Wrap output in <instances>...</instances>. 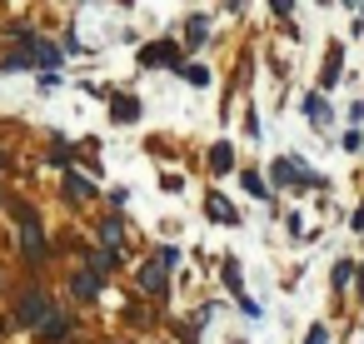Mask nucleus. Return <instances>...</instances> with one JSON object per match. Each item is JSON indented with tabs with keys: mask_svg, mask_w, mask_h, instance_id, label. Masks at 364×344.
<instances>
[{
	"mask_svg": "<svg viewBox=\"0 0 364 344\" xmlns=\"http://www.w3.org/2000/svg\"><path fill=\"white\" fill-rule=\"evenodd\" d=\"M309 120L324 125V100H319V95H309Z\"/></svg>",
	"mask_w": 364,
	"mask_h": 344,
	"instance_id": "obj_15",
	"label": "nucleus"
},
{
	"mask_svg": "<svg viewBox=\"0 0 364 344\" xmlns=\"http://www.w3.org/2000/svg\"><path fill=\"white\" fill-rule=\"evenodd\" d=\"M70 289H75V299H95V294H100V274H95V269H85V274H75V279H70Z\"/></svg>",
	"mask_w": 364,
	"mask_h": 344,
	"instance_id": "obj_5",
	"label": "nucleus"
},
{
	"mask_svg": "<svg viewBox=\"0 0 364 344\" xmlns=\"http://www.w3.org/2000/svg\"><path fill=\"white\" fill-rule=\"evenodd\" d=\"M354 225H359V230H364V210H359V215H354Z\"/></svg>",
	"mask_w": 364,
	"mask_h": 344,
	"instance_id": "obj_18",
	"label": "nucleus"
},
{
	"mask_svg": "<svg viewBox=\"0 0 364 344\" xmlns=\"http://www.w3.org/2000/svg\"><path fill=\"white\" fill-rule=\"evenodd\" d=\"M65 190H70V200H90V195H95L85 175H70V180H65Z\"/></svg>",
	"mask_w": 364,
	"mask_h": 344,
	"instance_id": "obj_10",
	"label": "nucleus"
},
{
	"mask_svg": "<svg viewBox=\"0 0 364 344\" xmlns=\"http://www.w3.org/2000/svg\"><path fill=\"white\" fill-rule=\"evenodd\" d=\"M230 165H235V155H230V145H215V150H210V170H215V175H225Z\"/></svg>",
	"mask_w": 364,
	"mask_h": 344,
	"instance_id": "obj_8",
	"label": "nucleus"
},
{
	"mask_svg": "<svg viewBox=\"0 0 364 344\" xmlns=\"http://www.w3.org/2000/svg\"><path fill=\"white\" fill-rule=\"evenodd\" d=\"M205 210H210V220H225V225L235 220V210H230V205H225L220 195H210V200H205Z\"/></svg>",
	"mask_w": 364,
	"mask_h": 344,
	"instance_id": "obj_11",
	"label": "nucleus"
},
{
	"mask_svg": "<svg viewBox=\"0 0 364 344\" xmlns=\"http://www.w3.org/2000/svg\"><path fill=\"white\" fill-rule=\"evenodd\" d=\"M110 264H115V249H105V254H95V259H90V269H95V274H105Z\"/></svg>",
	"mask_w": 364,
	"mask_h": 344,
	"instance_id": "obj_14",
	"label": "nucleus"
},
{
	"mask_svg": "<svg viewBox=\"0 0 364 344\" xmlns=\"http://www.w3.org/2000/svg\"><path fill=\"white\" fill-rule=\"evenodd\" d=\"M0 165H6V155H0Z\"/></svg>",
	"mask_w": 364,
	"mask_h": 344,
	"instance_id": "obj_19",
	"label": "nucleus"
},
{
	"mask_svg": "<svg viewBox=\"0 0 364 344\" xmlns=\"http://www.w3.org/2000/svg\"><path fill=\"white\" fill-rule=\"evenodd\" d=\"M21 249H26L31 259H46V235H41L36 220H26V230H21Z\"/></svg>",
	"mask_w": 364,
	"mask_h": 344,
	"instance_id": "obj_2",
	"label": "nucleus"
},
{
	"mask_svg": "<svg viewBox=\"0 0 364 344\" xmlns=\"http://www.w3.org/2000/svg\"><path fill=\"white\" fill-rule=\"evenodd\" d=\"M205 36H210V26H205V21H190V36H185V41H190V45H205Z\"/></svg>",
	"mask_w": 364,
	"mask_h": 344,
	"instance_id": "obj_13",
	"label": "nucleus"
},
{
	"mask_svg": "<svg viewBox=\"0 0 364 344\" xmlns=\"http://www.w3.org/2000/svg\"><path fill=\"white\" fill-rule=\"evenodd\" d=\"M100 240H105L110 249H120V240H125V225H120V220H105V225H100Z\"/></svg>",
	"mask_w": 364,
	"mask_h": 344,
	"instance_id": "obj_9",
	"label": "nucleus"
},
{
	"mask_svg": "<svg viewBox=\"0 0 364 344\" xmlns=\"http://www.w3.org/2000/svg\"><path fill=\"white\" fill-rule=\"evenodd\" d=\"M245 190H250V195H259V200H269V190H264V180H259L255 170H245Z\"/></svg>",
	"mask_w": 364,
	"mask_h": 344,
	"instance_id": "obj_12",
	"label": "nucleus"
},
{
	"mask_svg": "<svg viewBox=\"0 0 364 344\" xmlns=\"http://www.w3.org/2000/svg\"><path fill=\"white\" fill-rule=\"evenodd\" d=\"M46 309H50V299H46L41 289H36V294H26V299H21V324H36Z\"/></svg>",
	"mask_w": 364,
	"mask_h": 344,
	"instance_id": "obj_4",
	"label": "nucleus"
},
{
	"mask_svg": "<svg viewBox=\"0 0 364 344\" xmlns=\"http://www.w3.org/2000/svg\"><path fill=\"white\" fill-rule=\"evenodd\" d=\"M115 120H120V125H130V120H140V100H130V95H120V100H115Z\"/></svg>",
	"mask_w": 364,
	"mask_h": 344,
	"instance_id": "obj_7",
	"label": "nucleus"
},
{
	"mask_svg": "<svg viewBox=\"0 0 364 344\" xmlns=\"http://www.w3.org/2000/svg\"><path fill=\"white\" fill-rule=\"evenodd\" d=\"M274 16H289V0H274Z\"/></svg>",
	"mask_w": 364,
	"mask_h": 344,
	"instance_id": "obj_17",
	"label": "nucleus"
},
{
	"mask_svg": "<svg viewBox=\"0 0 364 344\" xmlns=\"http://www.w3.org/2000/svg\"><path fill=\"white\" fill-rule=\"evenodd\" d=\"M36 329H41V339H65V334H70V319H65V314L50 304V309L36 319Z\"/></svg>",
	"mask_w": 364,
	"mask_h": 344,
	"instance_id": "obj_1",
	"label": "nucleus"
},
{
	"mask_svg": "<svg viewBox=\"0 0 364 344\" xmlns=\"http://www.w3.org/2000/svg\"><path fill=\"white\" fill-rule=\"evenodd\" d=\"M165 60H180V50L175 45H145L140 50V65H165Z\"/></svg>",
	"mask_w": 364,
	"mask_h": 344,
	"instance_id": "obj_6",
	"label": "nucleus"
},
{
	"mask_svg": "<svg viewBox=\"0 0 364 344\" xmlns=\"http://www.w3.org/2000/svg\"><path fill=\"white\" fill-rule=\"evenodd\" d=\"M140 289H145V294H165V264H160V259H150V264L140 269Z\"/></svg>",
	"mask_w": 364,
	"mask_h": 344,
	"instance_id": "obj_3",
	"label": "nucleus"
},
{
	"mask_svg": "<svg viewBox=\"0 0 364 344\" xmlns=\"http://www.w3.org/2000/svg\"><path fill=\"white\" fill-rule=\"evenodd\" d=\"M304 344H324V329H309V339Z\"/></svg>",
	"mask_w": 364,
	"mask_h": 344,
	"instance_id": "obj_16",
	"label": "nucleus"
}]
</instances>
